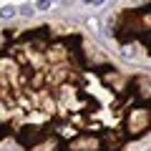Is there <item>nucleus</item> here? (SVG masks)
<instances>
[{
  "mask_svg": "<svg viewBox=\"0 0 151 151\" xmlns=\"http://www.w3.org/2000/svg\"><path fill=\"white\" fill-rule=\"evenodd\" d=\"M13 15H15V8H13V5L0 8V18H5V20H8V18H13Z\"/></svg>",
  "mask_w": 151,
  "mask_h": 151,
  "instance_id": "obj_1",
  "label": "nucleus"
},
{
  "mask_svg": "<svg viewBox=\"0 0 151 151\" xmlns=\"http://www.w3.org/2000/svg\"><path fill=\"white\" fill-rule=\"evenodd\" d=\"M121 53H124L126 58H134V55H136V48H131V45H126V48L121 50Z\"/></svg>",
  "mask_w": 151,
  "mask_h": 151,
  "instance_id": "obj_2",
  "label": "nucleus"
}]
</instances>
